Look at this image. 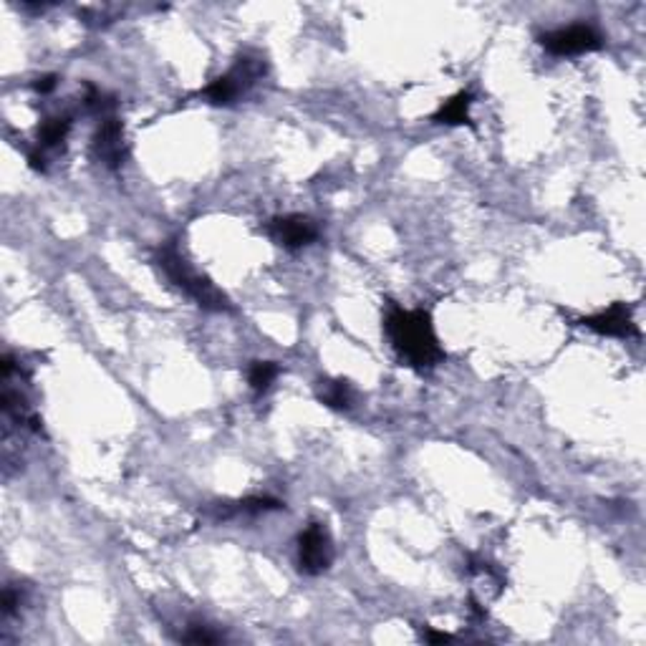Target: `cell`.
<instances>
[{
    "mask_svg": "<svg viewBox=\"0 0 646 646\" xmlns=\"http://www.w3.org/2000/svg\"><path fill=\"white\" fill-rule=\"evenodd\" d=\"M384 331L397 356L409 369L429 371L445 361V349L439 346L429 311H422V308L409 311L399 304H389L384 311Z\"/></svg>",
    "mask_w": 646,
    "mask_h": 646,
    "instance_id": "6da1fadb",
    "label": "cell"
},
{
    "mask_svg": "<svg viewBox=\"0 0 646 646\" xmlns=\"http://www.w3.org/2000/svg\"><path fill=\"white\" fill-rule=\"evenodd\" d=\"M157 263L159 268L164 270V276H167L180 291L187 293L200 308L215 311V314H228V311H232L230 298L220 291L208 276H202V273L190 268V263L184 260V256L177 250V245L174 243H167L159 248Z\"/></svg>",
    "mask_w": 646,
    "mask_h": 646,
    "instance_id": "7a4b0ae2",
    "label": "cell"
},
{
    "mask_svg": "<svg viewBox=\"0 0 646 646\" xmlns=\"http://www.w3.org/2000/svg\"><path fill=\"white\" fill-rule=\"evenodd\" d=\"M266 73H268V61H266L260 53H256V51H248V53H243V56L235 61L230 71L218 76L215 81H210V84L200 91V97L205 98L208 104H212V107H232V104H238Z\"/></svg>",
    "mask_w": 646,
    "mask_h": 646,
    "instance_id": "3957f363",
    "label": "cell"
},
{
    "mask_svg": "<svg viewBox=\"0 0 646 646\" xmlns=\"http://www.w3.org/2000/svg\"><path fill=\"white\" fill-rule=\"evenodd\" d=\"M336 558L333 538L326 523L311 520L298 536V571L305 576H321L331 568Z\"/></svg>",
    "mask_w": 646,
    "mask_h": 646,
    "instance_id": "277c9868",
    "label": "cell"
},
{
    "mask_svg": "<svg viewBox=\"0 0 646 646\" xmlns=\"http://www.w3.org/2000/svg\"><path fill=\"white\" fill-rule=\"evenodd\" d=\"M538 41L553 56H581V53H591L604 46V36L588 23L563 25V28L543 33Z\"/></svg>",
    "mask_w": 646,
    "mask_h": 646,
    "instance_id": "5b68a950",
    "label": "cell"
},
{
    "mask_svg": "<svg viewBox=\"0 0 646 646\" xmlns=\"http://www.w3.org/2000/svg\"><path fill=\"white\" fill-rule=\"evenodd\" d=\"M91 152L97 162H101L109 170H119L126 159V142H124V124L117 114L101 117L97 124V132L91 139Z\"/></svg>",
    "mask_w": 646,
    "mask_h": 646,
    "instance_id": "8992f818",
    "label": "cell"
},
{
    "mask_svg": "<svg viewBox=\"0 0 646 646\" xmlns=\"http://www.w3.org/2000/svg\"><path fill=\"white\" fill-rule=\"evenodd\" d=\"M268 238L286 250H304L318 240V225L308 215H281L266 225Z\"/></svg>",
    "mask_w": 646,
    "mask_h": 646,
    "instance_id": "52a82bcc",
    "label": "cell"
},
{
    "mask_svg": "<svg viewBox=\"0 0 646 646\" xmlns=\"http://www.w3.org/2000/svg\"><path fill=\"white\" fill-rule=\"evenodd\" d=\"M581 323H584L585 329L601 333V336H613V339H632V336H639L634 316H632V308L626 304L609 305V308H604L596 316L581 318Z\"/></svg>",
    "mask_w": 646,
    "mask_h": 646,
    "instance_id": "ba28073f",
    "label": "cell"
},
{
    "mask_svg": "<svg viewBox=\"0 0 646 646\" xmlns=\"http://www.w3.org/2000/svg\"><path fill=\"white\" fill-rule=\"evenodd\" d=\"M318 402L336 412H346L354 407V387L346 379H321L316 387Z\"/></svg>",
    "mask_w": 646,
    "mask_h": 646,
    "instance_id": "9c48e42d",
    "label": "cell"
},
{
    "mask_svg": "<svg viewBox=\"0 0 646 646\" xmlns=\"http://www.w3.org/2000/svg\"><path fill=\"white\" fill-rule=\"evenodd\" d=\"M73 126V117L71 114H56L51 117L46 122L38 126V149L49 152V149H61L69 139V132Z\"/></svg>",
    "mask_w": 646,
    "mask_h": 646,
    "instance_id": "30bf717a",
    "label": "cell"
},
{
    "mask_svg": "<svg viewBox=\"0 0 646 646\" xmlns=\"http://www.w3.org/2000/svg\"><path fill=\"white\" fill-rule=\"evenodd\" d=\"M470 107H473V94L460 91L447 98L432 119L437 124H447V126H463V124H470Z\"/></svg>",
    "mask_w": 646,
    "mask_h": 646,
    "instance_id": "8fae6325",
    "label": "cell"
},
{
    "mask_svg": "<svg viewBox=\"0 0 646 646\" xmlns=\"http://www.w3.org/2000/svg\"><path fill=\"white\" fill-rule=\"evenodd\" d=\"M278 374H281V366L276 364V361H253L250 369H248V384L260 397V394L270 391Z\"/></svg>",
    "mask_w": 646,
    "mask_h": 646,
    "instance_id": "7c38bea8",
    "label": "cell"
},
{
    "mask_svg": "<svg viewBox=\"0 0 646 646\" xmlns=\"http://www.w3.org/2000/svg\"><path fill=\"white\" fill-rule=\"evenodd\" d=\"M183 641H190V644H218V641H222V634L215 632L205 622H190L187 623V632L183 634Z\"/></svg>",
    "mask_w": 646,
    "mask_h": 646,
    "instance_id": "4fadbf2b",
    "label": "cell"
},
{
    "mask_svg": "<svg viewBox=\"0 0 646 646\" xmlns=\"http://www.w3.org/2000/svg\"><path fill=\"white\" fill-rule=\"evenodd\" d=\"M21 604H23V591L15 588V585H5V591H3V616L18 613Z\"/></svg>",
    "mask_w": 646,
    "mask_h": 646,
    "instance_id": "5bb4252c",
    "label": "cell"
},
{
    "mask_svg": "<svg viewBox=\"0 0 646 646\" xmlns=\"http://www.w3.org/2000/svg\"><path fill=\"white\" fill-rule=\"evenodd\" d=\"M56 86H59V76H53V73H49V76H41V79H36V81H33V89H36L41 97H49Z\"/></svg>",
    "mask_w": 646,
    "mask_h": 646,
    "instance_id": "9a60e30c",
    "label": "cell"
},
{
    "mask_svg": "<svg viewBox=\"0 0 646 646\" xmlns=\"http://www.w3.org/2000/svg\"><path fill=\"white\" fill-rule=\"evenodd\" d=\"M422 639H425V641H429V644H447V641H452L450 634H445V632H435V629H425V632H422Z\"/></svg>",
    "mask_w": 646,
    "mask_h": 646,
    "instance_id": "2e32d148",
    "label": "cell"
},
{
    "mask_svg": "<svg viewBox=\"0 0 646 646\" xmlns=\"http://www.w3.org/2000/svg\"><path fill=\"white\" fill-rule=\"evenodd\" d=\"M470 613L475 616V622H485V619H488V611H485V606H482L475 596L470 598Z\"/></svg>",
    "mask_w": 646,
    "mask_h": 646,
    "instance_id": "e0dca14e",
    "label": "cell"
}]
</instances>
